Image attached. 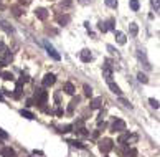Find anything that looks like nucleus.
Listing matches in <instances>:
<instances>
[{
    "label": "nucleus",
    "instance_id": "nucleus-37",
    "mask_svg": "<svg viewBox=\"0 0 160 157\" xmlns=\"http://www.w3.org/2000/svg\"><path fill=\"white\" fill-rule=\"evenodd\" d=\"M7 137H8V134H7L4 129H0V141H5Z\"/></svg>",
    "mask_w": 160,
    "mask_h": 157
},
{
    "label": "nucleus",
    "instance_id": "nucleus-16",
    "mask_svg": "<svg viewBox=\"0 0 160 157\" xmlns=\"http://www.w3.org/2000/svg\"><path fill=\"white\" fill-rule=\"evenodd\" d=\"M63 89H64V93H66V94H74V84L73 83H66Z\"/></svg>",
    "mask_w": 160,
    "mask_h": 157
},
{
    "label": "nucleus",
    "instance_id": "nucleus-30",
    "mask_svg": "<svg viewBox=\"0 0 160 157\" xmlns=\"http://www.w3.org/2000/svg\"><path fill=\"white\" fill-rule=\"evenodd\" d=\"M97 28H99V32H102V33L107 32V25H106V22H99L97 23Z\"/></svg>",
    "mask_w": 160,
    "mask_h": 157
},
{
    "label": "nucleus",
    "instance_id": "nucleus-32",
    "mask_svg": "<svg viewBox=\"0 0 160 157\" xmlns=\"http://www.w3.org/2000/svg\"><path fill=\"white\" fill-rule=\"evenodd\" d=\"M149 103H150V106L154 107V109H159V99H154V98H150V99H149Z\"/></svg>",
    "mask_w": 160,
    "mask_h": 157
},
{
    "label": "nucleus",
    "instance_id": "nucleus-21",
    "mask_svg": "<svg viewBox=\"0 0 160 157\" xmlns=\"http://www.w3.org/2000/svg\"><path fill=\"white\" fill-rule=\"evenodd\" d=\"M20 114H22L23 117H27V119H35V114H33V112H30V111H27V109H22V111H20Z\"/></svg>",
    "mask_w": 160,
    "mask_h": 157
},
{
    "label": "nucleus",
    "instance_id": "nucleus-41",
    "mask_svg": "<svg viewBox=\"0 0 160 157\" xmlns=\"http://www.w3.org/2000/svg\"><path fill=\"white\" fill-rule=\"evenodd\" d=\"M35 103H37L35 99H28V101H27V106H35Z\"/></svg>",
    "mask_w": 160,
    "mask_h": 157
},
{
    "label": "nucleus",
    "instance_id": "nucleus-33",
    "mask_svg": "<svg viewBox=\"0 0 160 157\" xmlns=\"http://www.w3.org/2000/svg\"><path fill=\"white\" fill-rule=\"evenodd\" d=\"M127 139H129V132H122V134H121V137H119V142L121 144L127 142Z\"/></svg>",
    "mask_w": 160,
    "mask_h": 157
},
{
    "label": "nucleus",
    "instance_id": "nucleus-17",
    "mask_svg": "<svg viewBox=\"0 0 160 157\" xmlns=\"http://www.w3.org/2000/svg\"><path fill=\"white\" fill-rule=\"evenodd\" d=\"M129 32H130V35H132V37H135V35L139 33L137 23H130V25H129Z\"/></svg>",
    "mask_w": 160,
    "mask_h": 157
},
{
    "label": "nucleus",
    "instance_id": "nucleus-44",
    "mask_svg": "<svg viewBox=\"0 0 160 157\" xmlns=\"http://www.w3.org/2000/svg\"><path fill=\"white\" fill-rule=\"evenodd\" d=\"M33 154H35V156H43V152H41V151H33Z\"/></svg>",
    "mask_w": 160,
    "mask_h": 157
},
{
    "label": "nucleus",
    "instance_id": "nucleus-8",
    "mask_svg": "<svg viewBox=\"0 0 160 157\" xmlns=\"http://www.w3.org/2000/svg\"><path fill=\"white\" fill-rule=\"evenodd\" d=\"M79 58H81V61H84V63H89V61L92 60V53L89 50H82L81 53H79Z\"/></svg>",
    "mask_w": 160,
    "mask_h": 157
},
{
    "label": "nucleus",
    "instance_id": "nucleus-14",
    "mask_svg": "<svg viewBox=\"0 0 160 157\" xmlns=\"http://www.w3.org/2000/svg\"><path fill=\"white\" fill-rule=\"evenodd\" d=\"M107 84H109V88H111V91H112V93H116V94H119V96H121V94H122V91H121V88H119V86H117V84L114 83V81H109V83H107Z\"/></svg>",
    "mask_w": 160,
    "mask_h": 157
},
{
    "label": "nucleus",
    "instance_id": "nucleus-26",
    "mask_svg": "<svg viewBox=\"0 0 160 157\" xmlns=\"http://www.w3.org/2000/svg\"><path fill=\"white\" fill-rule=\"evenodd\" d=\"M106 25H107V30H114L116 32V20L114 18H109L106 22Z\"/></svg>",
    "mask_w": 160,
    "mask_h": 157
},
{
    "label": "nucleus",
    "instance_id": "nucleus-40",
    "mask_svg": "<svg viewBox=\"0 0 160 157\" xmlns=\"http://www.w3.org/2000/svg\"><path fill=\"white\" fill-rule=\"evenodd\" d=\"M78 2H79L81 5H87V4H91L92 0H78Z\"/></svg>",
    "mask_w": 160,
    "mask_h": 157
},
{
    "label": "nucleus",
    "instance_id": "nucleus-20",
    "mask_svg": "<svg viewBox=\"0 0 160 157\" xmlns=\"http://www.w3.org/2000/svg\"><path fill=\"white\" fill-rule=\"evenodd\" d=\"M82 89H84V96L92 98V88L89 86V84H84V86H82Z\"/></svg>",
    "mask_w": 160,
    "mask_h": 157
},
{
    "label": "nucleus",
    "instance_id": "nucleus-19",
    "mask_svg": "<svg viewBox=\"0 0 160 157\" xmlns=\"http://www.w3.org/2000/svg\"><path fill=\"white\" fill-rule=\"evenodd\" d=\"M119 103L122 104L124 107H127V109H132V104H130V101H127L125 98H122V96H121V98H119Z\"/></svg>",
    "mask_w": 160,
    "mask_h": 157
},
{
    "label": "nucleus",
    "instance_id": "nucleus-4",
    "mask_svg": "<svg viewBox=\"0 0 160 157\" xmlns=\"http://www.w3.org/2000/svg\"><path fill=\"white\" fill-rule=\"evenodd\" d=\"M125 131V122L122 119H116L111 126V132H124Z\"/></svg>",
    "mask_w": 160,
    "mask_h": 157
},
{
    "label": "nucleus",
    "instance_id": "nucleus-2",
    "mask_svg": "<svg viewBox=\"0 0 160 157\" xmlns=\"http://www.w3.org/2000/svg\"><path fill=\"white\" fill-rule=\"evenodd\" d=\"M35 101H37V104L43 106L48 101V93L45 89H35Z\"/></svg>",
    "mask_w": 160,
    "mask_h": 157
},
{
    "label": "nucleus",
    "instance_id": "nucleus-5",
    "mask_svg": "<svg viewBox=\"0 0 160 157\" xmlns=\"http://www.w3.org/2000/svg\"><path fill=\"white\" fill-rule=\"evenodd\" d=\"M45 46H46V53H48V55L51 56V58H53V60H60L61 56H60V53H58V51L55 50V46L51 45V43H48V42H45Z\"/></svg>",
    "mask_w": 160,
    "mask_h": 157
},
{
    "label": "nucleus",
    "instance_id": "nucleus-9",
    "mask_svg": "<svg viewBox=\"0 0 160 157\" xmlns=\"http://www.w3.org/2000/svg\"><path fill=\"white\" fill-rule=\"evenodd\" d=\"M12 60H13V55L10 51H5V55L2 56V61H0V66H7L8 63H12Z\"/></svg>",
    "mask_w": 160,
    "mask_h": 157
},
{
    "label": "nucleus",
    "instance_id": "nucleus-12",
    "mask_svg": "<svg viewBox=\"0 0 160 157\" xmlns=\"http://www.w3.org/2000/svg\"><path fill=\"white\" fill-rule=\"evenodd\" d=\"M114 37H116V42L119 45H125V42H127V37L122 32H114Z\"/></svg>",
    "mask_w": 160,
    "mask_h": 157
},
{
    "label": "nucleus",
    "instance_id": "nucleus-18",
    "mask_svg": "<svg viewBox=\"0 0 160 157\" xmlns=\"http://www.w3.org/2000/svg\"><path fill=\"white\" fill-rule=\"evenodd\" d=\"M0 76H2L5 81H13V74L10 73V71H4V73H0Z\"/></svg>",
    "mask_w": 160,
    "mask_h": 157
},
{
    "label": "nucleus",
    "instance_id": "nucleus-27",
    "mask_svg": "<svg viewBox=\"0 0 160 157\" xmlns=\"http://www.w3.org/2000/svg\"><path fill=\"white\" fill-rule=\"evenodd\" d=\"M58 23H60V25H66V23H69V17H68V15L58 17Z\"/></svg>",
    "mask_w": 160,
    "mask_h": 157
},
{
    "label": "nucleus",
    "instance_id": "nucleus-38",
    "mask_svg": "<svg viewBox=\"0 0 160 157\" xmlns=\"http://www.w3.org/2000/svg\"><path fill=\"white\" fill-rule=\"evenodd\" d=\"M28 79H30V78H28V74H25V73H22V78H20V83H27V81H28Z\"/></svg>",
    "mask_w": 160,
    "mask_h": 157
},
{
    "label": "nucleus",
    "instance_id": "nucleus-13",
    "mask_svg": "<svg viewBox=\"0 0 160 157\" xmlns=\"http://www.w3.org/2000/svg\"><path fill=\"white\" fill-rule=\"evenodd\" d=\"M35 15H37V18H40V20H46L48 18V10L46 8H37L35 10Z\"/></svg>",
    "mask_w": 160,
    "mask_h": 157
},
{
    "label": "nucleus",
    "instance_id": "nucleus-35",
    "mask_svg": "<svg viewBox=\"0 0 160 157\" xmlns=\"http://www.w3.org/2000/svg\"><path fill=\"white\" fill-rule=\"evenodd\" d=\"M102 121H104V111H101V114L99 116H97V119H96V122H97V124H102Z\"/></svg>",
    "mask_w": 160,
    "mask_h": 157
},
{
    "label": "nucleus",
    "instance_id": "nucleus-6",
    "mask_svg": "<svg viewBox=\"0 0 160 157\" xmlns=\"http://www.w3.org/2000/svg\"><path fill=\"white\" fill-rule=\"evenodd\" d=\"M56 81V76L53 73H46L45 74V78H43V86L45 88H48V86H53Z\"/></svg>",
    "mask_w": 160,
    "mask_h": 157
},
{
    "label": "nucleus",
    "instance_id": "nucleus-25",
    "mask_svg": "<svg viewBox=\"0 0 160 157\" xmlns=\"http://www.w3.org/2000/svg\"><path fill=\"white\" fill-rule=\"evenodd\" d=\"M137 79L140 81V83H144V84L149 83V78H147V74H144L142 71H140V73H137Z\"/></svg>",
    "mask_w": 160,
    "mask_h": 157
},
{
    "label": "nucleus",
    "instance_id": "nucleus-31",
    "mask_svg": "<svg viewBox=\"0 0 160 157\" xmlns=\"http://www.w3.org/2000/svg\"><path fill=\"white\" fill-rule=\"evenodd\" d=\"M139 7H140V5H139V0H130V8H132L134 12H137Z\"/></svg>",
    "mask_w": 160,
    "mask_h": 157
},
{
    "label": "nucleus",
    "instance_id": "nucleus-15",
    "mask_svg": "<svg viewBox=\"0 0 160 157\" xmlns=\"http://www.w3.org/2000/svg\"><path fill=\"white\" fill-rule=\"evenodd\" d=\"M79 103V98H74L73 101L69 103V106H68V114H73V111H74V107H76V104Z\"/></svg>",
    "mask_w": 160,
    "mask_h": 157
},
{
    "label": "nucleus",
    "instance_id": "nucleus-10",
    "mask_svg": "<svg viewBox=\"0 0 160 157\" xmlns=\"http://www.w3.org/2000/svg\"><path fill=\"white\" fill-rule=\"evenodd\" d=\"M0 30H4L5 33H13V27L10 25L8 22H5V20H0Z\"/></svg>",
    "mask_w": 160,
    "mask_h": 157
},
{
    "label": "nucleus",
    "instance_id": "nucleus-42",
    "mask_svg": "<svg viewBox=\"0 0 160 157\" xmlns=\"http://www.w3.org/2000/svg\"><path fill=\"white\" fill-rule=\"evenodd\" d=\"M20 13H22L20 8H13V15H15V17H20Z\"/></svg>",
    "mask_w": 160,
    "mask_h": 157
},
{
    "label": "nucleus",
    "instance_id": "nucleus-36",
    "mask_svg": "<svg viewBox=\"0 0 160 157\" xmlns=\"http://www.w3.org/2000/svg\"><path fill=\"white\" fill-rule=\"evenodd\" d=\"M5 51H8V50H7V46H5L4 43H0V58L5 55Z\"/></svg>",
    "mask_w": 160,
    "mask_h": 157
},
{
    "label": "nucleus",
    "instance_id": "nucleus-29",
    "mask_svg": "<svg viewBox=\"0 0 160 157\" xmlns=\"http://www.w3.org/2000/svg\"><path fill=\"white\" fill-rule=\"evenodd\" d=\"M150 4H152V8L155 10V12L160 10V0H150Z\"/></svg>",
    "mask_w": 160,
    "mask_h": 157
},
{
    "label": "nucleus",
    "instance_id": "nucleus-1",
    "mask_svg": "<svg viewBox=\"0 0 160 157\" xmlns=\"http://www.w3.org/2000/svg\"><path fill=\"white\" fill-rule=\"evenodd\" d=\"M97 144H99V151L102 154H109L111 151H112V147H114V142H112V139H109V137L101 139Z\"/></svg>",
    "mask_w": 160,
    "mask_h": 157
},
{
    "label": "nucleus",
    "instance_id": "nucleus-11",
    "mask_svg": "<svg viewBox=\"0 0 160 157\" xmlns=\"http://www.w3.org/2000/svg\"><path fill=\"white\" fill-rule=\"evenodd\" d=\"M0 156L2 157H15V151L12 147H2L0 149Z\"/></svg>",
    "mask_w": 160,
    "mask_h": 157
},
{
    "label": "nucleus",
    "instance_id": "nucleus-23",
    "mask_svg": "<svg viewBox=\"0 0 160 157\" xmlns=\"http://www.w3.org/2000/svg\"><path fill=\"white\" fill-rule=\"evenodd\" d=\"M124 157H137V149H129V151H125L124 152Z\"/></svg>",
    "mask_w": 160,
    "mask_h": 157
},
{
    "label": "nucleus",
    "instance_id": "nucleus-39",
    "mask_svg": "<svg viewBox=\"0 0 160 157\" xmlns=\"http://www.w3.org/2000/svg\"><path fill=\"white\" fill-rule=\"evenodd\" d=\"M107 50L111 51V55H116V51H117V50H116V48H114L112 45H107Z\"/></svg>",
    "mask_w": 160,
    "mask_h": 157
},
{
    "label": "nucleus",
    "instance_id": "nucleus-22",
    "mask_svg": "<svg viewBox=\"0 0 160 157\" xmlns=\"http://www.w3.org/2000/svg\"><path fill=\"white\" fill-rule=\"evenodd\" d=\"M74 132H78L81 137H89V132H87V129L86 127H79V129H76Z\"/></svg>",
    "mask_w": 160,
    "mask_h": 157
},
{
    "label": "nucleus",
    "instance_id": "nucleus-7",
    "mask_svg": "<svg viewBox=\"0 0 160 157\" xmlns=\"http://www.w3.org/2000/svg\"><path fill=\"white\" fill-rule=\"evenodd\" d=\"M102 104H104L102 96H97V98H92V99H91L89 107H91V109H101V107H102Z\"/></svg>",
    "mask_w": 160,
    "mask_h": 157
},
{
    "label": "nucleus",
    "instance_id": "nucleus-3",
    "mask_svg": "<svg viewBox=\"0 0 160 157\" xmlns=\"http://www.w3.org/2000/svg\"><path fill=\"white\" fill-rule=\"evenodd\" d=\"M137 58L140 60V63L144 65V68L145 69H150L152 65H150V61L147 60V55H145V50H142V48H139L137 50Z\"/></svg>",
    "mask_w": 160,
    "mask_h": 157
},
{
    "label": "nucleus",
    "instance_id": "nucleus-43",
    "mask_svg": "<svg viewBox=\"0 0 160 157\" xmlns=\"http://www.w3.org/2000/svg\"><path fill=\"white\" fill-rule=\"evenodd\" d=\"M63 114V109H60V107H58V109H56V116H61Z\"/></svg>",
    "mask_w": 160,
    "mask_h": 157
},
{
    "label": "nucleus",
    "instance_id": "nucleus-24",
    "mask_svg": "<svg viewBox=\"0 0 160 157\" xmlns=\"http://www.w3.org/2000/svg\"><path fill=\"white\" fill-rule=\"evenodd\" d=\"M68 144H71L73 147H78V149H84V144L82 142H79V141H73V139H69L68 141Z\"/></svg>",
    "mask_w": 160,
    "mask_h": 157
},
{
    "label": "nucleus",
    "instance_id": "nucleus-34",
    "mask_svg": "<svg viewBox=\"0 0 160 157\" xmlns=\"http://www.w3.org/2000/svg\"><path fill=\"white\" fill-rule=\"evenodd\" d=\"M106 5L111 7V8H116L117 7V0H106Z\"/></svg>",
    "mask_w": 160,
    "mask_h": 157
},
{
    "label": "nucleus",
    "instance_id": "nucleus-45",
    "mask_svg": "<svg viewBox=\"0 0 160 157\" xmlns=\"http://www.w3.org/2000/svg\"><path fill=\"white\" fill-rule=\"evenodd\" d=\"M2 99H4V96H2V94H0V101H2Z\"/></svg>",
    "mask_w": 160,
    "mask_h": 157
},
{
    "label": "nucleus",
    "instance_id": "nucleus-28",
    "mask_svg": "<svg viewBox=\"0 0 160 157\" xmlns=\"http://www.w3.org/2000/svg\"><path fill=\"white\" fill-rule=\"evenodd\" d=\"M71 129H73V126L68 124V126H63V127H60V132H61V134H66V132H71Z\"/></svg>",
    "mask_w": 160,
    "mask_h": 157
}]
</instances>
